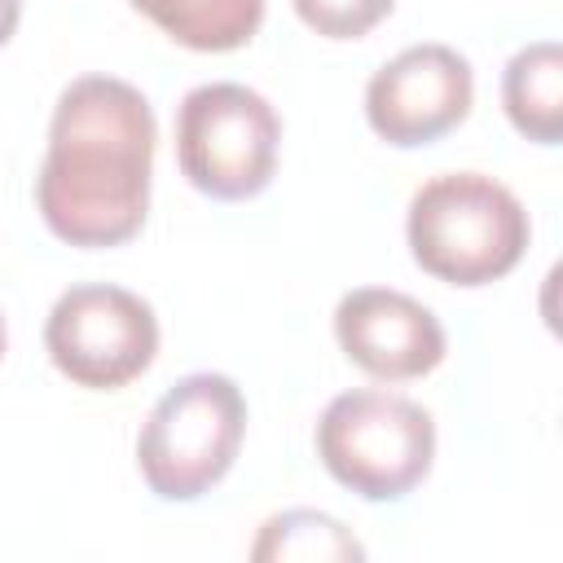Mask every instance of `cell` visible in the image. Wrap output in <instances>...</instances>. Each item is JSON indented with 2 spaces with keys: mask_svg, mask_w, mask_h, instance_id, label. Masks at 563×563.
<instances>
[{
  "mask_svg": "<svg viewBox=\"0 0 563 563\" xmlns=\"http://www.w3.org/2000/svg\"><path fill=\"white\" fill-rule=\"evenodd\" d=\"M317 457L356 497L396 501L427 479L435 457V422L409 396L356 387L325 405L317 422Z\"/></svg>",
  "mask_w": 563,
  "mask_h": 563,
  "instance_id": "obj_4",
  "label": "cell"
},
{
  "mask_svg": "<svg viewBox=\"0 0 563 563\" xmlns=\"http://www.w3.org/2000/svg\"><path fill=\"white\" fill-rule=\"evenodd\" d=\"M44 347L70 383L114 391L150 369L158 352V317L123 286L84 282L57 295L44 321Z\"/></svg>",
  "mask_w": 563,
  "mask_h": 563,
  "instance_id": "obj_6",
  "label": "cell"
},
{
  "mask_svg": "<svg viewBox=\"0 0 563 563\" xmlns=\"http://www.w3.org/2000/svg\"><path fill=\"white\" fill-rule=\"evenodd\" d=\"M282 119L246 84H198L176 110V163L220 202L255 198L277 172Z\"/></svg>",
  "mask_w": 563,
  "mask_h": 563,
  "instance_id": "obj_5",
  "label": "cell"
},
{
  "mask_svg": "<svg viewBox=\"0 0 563 563\" xmlns=\"http://www.w3.org/2000/svg\"><path fill=\"white\" fill-rule=\"evenodd\" d=\"M154 167V110L128 79H75L48 123L35 207L70 246H119L145 224Z\"/></svg>",
  "mask_w": 563,
  "mask_h": 563,
  "instance_id": "obj_1",
  "label": "cell"
},
{
  "mask_svg": "<svg viewBox=\"0 0 563 563\" xmlns=\"http://www.w3.org/2000/svg\"><path fill=\"white\" fill-rule=\"evenodd\" d=\"M4 343H9V330H4V312H0V356H4Z\"/></svg>",
  "mask_w": 563,
  "mask_h": 563,
  "instance_id": "obj_14",
  "label": "cell"
},
{
  "mask_svg": "<svg viewBox=\"0 0 563 563\" xmlns=\"http://www.w3.org/2000/svg\"><path fill=\"white\" fill-rule=\"evenodd\" d=\"M334 339L343 356L383 383L422 378L444 361V325L440 317L405 290L391 286H356L334 308Z\"/></svg>",
  "mask_w": 563,
  "mask_h": 563,
  "instance_id": "obj_8",
  "label": "cell"
},
{
  "mask_svg": "<svg viewBox=\"0 0 563 563\" xmlns=\"http://www.w3.org/2000/svg\"><path fill=\"white\" fill-rule=\"evenodd\" d=\"M132 9L198 53L242 48L264 22V0H132Z\"/></svg>",
  "mask_w": 563,
  "mask_h": 563,
  "instance_id": "obj_10",
  "label": "cell"
},
{
  "mask_svg": "<svg viewBox=\"0 0 563 563\" xmlns=\"http://www.w3.org/2000/svg\"><path fill=\"white\" fill-rule=\"evenodd\" d=\"M475 75L449 44H413L374 70L365 84L369 128L400 150L431 145L471 114Z\"/></svg>",
  "mask_w": 563,
  "mask_h": 563,
  "instance_id": "obj_7",
  "label": "cell"
},
{
  "mask_svg": "<svg viewBox=\"0 0 563 563\" xmlns=\"http://www.w3.org/2000/svg\"><path fill=\"white\" fill-rule=\"evenodd\" d=\"M405 238L422 273L449 286H488L523 260L532 224L501 180L444 172L409 198Z\"/></svg>",
  "mask_w": 563,
  "mask_h": 563,
  "instance_id": "obj_2",
  "label": "cell"
},
{
  "mask_svg": "<svg viewBox=\"0 0 563 563\" xmlns=\"http://www.w3.org/2000/svg\"><path fill=\"white\" fill-rule=\"evenodd\" d=\"M361 541L325 510H282L273 515L255 545V563H282V559H303V563H325V559H361Z\"/></svg>",
  "mask_w": 563,
  "mask_h": 563,
  "instance_id": "obj_11",
  "label": "cell"
},
{
  "mask_svg": "<svg viewBox=\"0 0 563 563\" xmlns=\"http://www.w3.org/2000/svg\"><path fill=\"white\" fill-rule=\"evenodd\" d=\"M22 18V0H0V44H9V35L18 31Z\"/></svg>",
  "mask_w": 563,
  "mask_h": 563,
  "instance_id": "obj_13",
  "label": "cell"
},
{
  "mask_svg": "<svg viewBox=\"0 0 563 563\" xmlns=\"http://www.w3.org/2000/svg\"><path fill=\"white\" fill-rule=\"evenodd\" d=\"M501 106L528 141L559 145L563 136V48L554 40H537L506 62Z\"/></svg>",
  "mask_w": 563,
  "mask_h": 563,
  "instance_id": "obj_9",
  "label": "cell"
},
{
  "mask_svg": "<svg viewBox=\"0 0 563 563\" xmlns=\"http://www.w3.org/2000/svg\"><path fill=\"white\" fill-rule=\"evenodd\" d=\"M396 0H295V13L303 26H312L325 40H356L374 31Z\"/></svg>",
  "mask_w": 563,
  "mask_h": 563,
  "instance_id": "obj_12",
  "label": "cell"
},
{
  "mask_svg": "<svg viewBox=\"0 0 563 563\" xmlns=\"http://www.w3.org/2000/svg\"><path fill=\"white\" fill-rule=\"evenodd\" d=\"M246 435V400L229 374H185L158 396L141 435L136 466L154 497L194 501L220 484Z\"/></svg>",
  "mask_w": 563,
  "mask_h": 563,
  "instance_id": "obj_3",
  "label": "cell"
}]
</instances>
